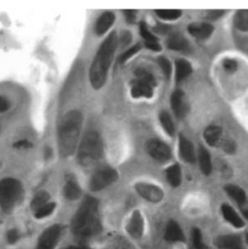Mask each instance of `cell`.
I'll return each instance as SVG.
<instances>
[{"label":"cell","instance_id":"27","mask_svg":"<svg viewBox=\"0 0 248 249\" xmlns=\"http://www.w3.org/2000/svg\"><path fill=\"white\" fill-rule=\"evenodd\" d=\"M50 200V195L46 191H40L38 192L34 198L31 201V209L35 213L38 210H40L42 207L48 204Z\"/></svg>","mask_w":248,"mask_h":249},{"label":"cell","instance_id":"30","mask_svg":"<svg viewBox=\"0 0 248 249\" xmlns=\"http://www.w3.org/2000/svg\"><path fill=\"white\" fill-rule=\"evenodd\" d=\"M191 237H192V244L195 249H208L207 246L204 244L203 242V237H202V233L198 228H193L192 229V233H191Z\"/></svg>","mask_w":248,"mask_h":249},{"label":"cell","instance_id":"14","mask_svg":"<svg viewBox=\"0 0 248 249\" xmlns=\"http://www.w3.org/2000/svg\"><path fill=\"white\" fill-rule=\"evenodd\" d=\"M178 149H179V155L180 158L186 162V163H194L196 160L195 157V150L193 143L190 142L189 139H187L182 134L179 135L178 138Z\"/></svg>","mask_w":248,"mask_h":249},{"label":"cell","instance_id":"39","mask_svg":"<svg viewBox=\"0 0 248 249\" xmlns=\"http://www.w3.org/2000/svg\"><path fill=\"white\" fill-rule=\"evenodd\" d=\"M19 240V234L17 230L13 229V230H10L8 233H7V241L10 245H14L16 244L18 241Z\"/></svg>","mask_w":248,"mask_h":249},{"label":"cell","instance_id":"12","mask_svg":"<svg viewBox=\"0 0 248 249\" xmlns=\"http://www.w3.org/2000/svg\"><path fill=\"white\" fill-rule=\"evenodd\" d=\"M187 30L191 36L200 40H205L213 35L214 27L209 22H193L188 25Z\"/></svg>","mask_w":248,"mask_h":249},{"label":"cell","instance_id":"7","mask_svg":"<svg viewBox=\"0 0 248 249\" xmlns=\"http://www.w3.org/2000/svg\"><path fill=\"white\" fill-rule=\"evenodd\" d=\"M119 178V174L115 169L104 168L97 171L91 178L89 187L92 191H100L112 183L116 182Z\"/></svg>","mask_w":248,"mask_h":249},{"label":"cell","instance_id":"40","mask_svg":"<svg viewBox=\"0 0 248 249\" xmlns=\"http://www.w3.org/2000/svg\"><path fill=\"white\" fill-rule=\"evenodd\" d=\"M124 16H125V18H126L127 22L134 23L135 20H136L137 12L135 10H125L124 11Z\"/></svg>","mask_w":248,"mask_h":249},{"label":"cell","instance_id":"35","mask_svg":"<svg viewBox=\"0 0 248 249\" xmlns=\"http://www.w3.org/2000/svg\"><path fill=\"white\" fill-rule=\"evenodd\" d=\"M140 50H141V45H139V44H137V45L133 46L132 48L128 49V51H126L124 54L120 57V59H119L120 63L123 64L125 61H127L128 59H130V58H131L134 54H136Z\"/></svg>","mask_w":248,"mask_h":249},{"label":"cell","instance_id":"31","mask_svg":"<svg viewBox=\"0 0 248 249\" xmlns=\"http://www.w3.org/2000/svg\"><path fill=\"white\" fill-rule=\"evenodd\" d=\"M55 209V204L54 203H48L47 205H45L44 207H42L40 210H38L37 212L34 213V215L36 218L41 219V218H45L49 215H51L53 211Z\"/></svg>","mask_w":248,"mask_h":249},{"label":"cell","instance_id":"24","mask_svg":"<svg viewBox=\"0 0 248 249\" xmlns=\"http://www.w3.org/2000/svg\"><path fill=\"white\" fill-rule=\"evenodd\" d=\"M226 193L228 194V196L233 199L240 207L243 206L244 204H246L247 201V194L245 192V190L243 188H241L238 185L235 184H227L224 187Z\"/></svg>","mask_w":248,"mask_h":249},{"label":"cell","instance_id":"41","mask_svg":"<svg viewBox=\"0 0 248 249\" xmlns=\"http://www.w3.org/2000/svg\"><path fill=\"white\" fill-rule=\"evenodd\" d=\"M14 146L17 148H29L32 146V144L30 142L26 140H22V141H18L16 143H14Z\"/></svg>","mask_w":248,"mask_h":249},{"label":"cell","instance_id":"15","mask_svg":"<svg viewBox=\"0 0 248 249\" xmlns=\"http://www.w3.org/2000/svg\"><path fill=\"white\" fill-rule=\"evenodd\" d=\"M223 130L218 125H209L204 131V139L211 146H220L223 141Z\"/></svg>","mask_w":248,"mask_h":249},{"label":"cell","instance_id":"48","mask_svg":"<svg viewBox=\"0 0 248 249\" xmlns=\"http://www.w3.org/2000/svg\"><path fill=\"white\" fill-rule=\"evenodd\" d=\"M246 241H247V243H248V233L246 235Z\"/></svg>","mask_w":248,"mask_h":249},{"label":"cell","instance_id":"20","mask_svg":"<svg viewBox=\"0 0 248 249\" xmlns=\"http://www.w3.org/2000/svg\"><path fill=\"white\" fill-rule=\"evenodd\" d=\"M115 19H116L115 14L112 12H106L102 14L95 25L96 34L97 35L105 34L109 30V28L114 24Z\"/></svg>","mask_w":248,"mask_h":249},{"label":"cell","instance_id":"28","mask_svg":"<svg viewBox=\"0 0 248 249\" xmlns=\"http://www.w3.org/2000/svg\"><path fill=\"white\" fill-rule=\"evenodd\" d=\"M159 120H160V123H161L163 129L166 131V133L170 136H173L175 134V125L171 119V116L167 112L163 111L159 115Z\"/></svg>","mask_w":248,"mask_h":249},{"label":"cell","instance_id":"5","mask_svg":"<svg viewBox=\"0 0 248 249\" xmlns=\"http://www.w3.org/2000/svg\"><path fill=\"white\" fill-rule=\"evenodd\" d=\"M22 185L15 178L0 180V207L3 212L11 213L22 197Z\"/></svg>","mask_w":248,"mask_h":249},{"label":"cell","instance_id":"18","mask_svg":"<svg viewBox=\"0 0 248 249\" xmlns=\"http://www.w3.org/2000/svg\"><path fill=\"white\" fill-rule=\"evenodd\" d=\"M221 213L226 221H228L232 226L235 228L241 229L245 227V222L241 218V216L238 214V213L229 205L223 204L221 206Z\"/></svg>","mask_w":248,"mask_h":249},{"label":"cell","instance_id":"29","mask_svg":"<svg viewBox=\"0 0 248 249\" xmlns=\"http://www.w3.org/2000/svg\"><path fill=\"white\" fill-rule=\"evenodd\" d=\"M155 14L162 19L165 20H176L180 18V10H156Z\"/></svg>","mask_w":248,"mask_h":249},{"label":"cell","instance_id":"21","mask_svg":"<svg viewBox=\"0 0 248 249\" xmlns=\"http://www.w3.org/2000/svg\"><path fill=\"white\" fill-rule=\"evenodd\" d=\"M198 160H199V165L202 173L206 176H210L213 172V163H212V158L211 154L208 151L206 147L203 145H200L199 147V152H198Z\"/></svg>","mask_w":248,"mask_h":249},{"label":"cell","instance_id":"36","mask_svg":"<svg viewBox=\"0 0 248 249\" xmlns=\"http://www.w3.org/2000/svg\"><path fill=\"white\" fill-rule=\"evenodd\" d=\"M220 146L223 148L224 151H226L227 153L229 154H232L236 151V143L233 140L231 139H228V138H225V140L223 139Z\"/></svg>","mask_w":248,"mask_h":249},{"label":"cell","instance_id":"19","mask_svg":"<svg viewBox=\"0 0 248 249\" xmlns=\"http://www.w3.org/2000/svg\"><path fill=\"white\" fill-rule=\"evenodd\" d=\"M193 72L191 63L183 58L176 60V83L179 84L188 78Z\"/></svg>","mask_w":248,"mask_h":249},{"label":"cell","instance_id":"25","mask_svg":"<svg viewBox=\"0 0 248 249\" xmlns=\"http://www.w3.org/2000/svg\"><path fill=\"white\" fill-rule=\"evenodd\" d=\"M166 178L170 185L173 187H178L181 184L182 175L181 168L178 164H174L166 170Z\"/></svg>","mask_w":248,"mask_h":249},{"label":"cell","instance_id":"9","mask_svg":"<svg viewBox=\"0 0 248 249\" xmlns=\"http://www.w3.org/2000/svg\"><path fill=\"white\" fill-rule=\"evenodd\" d=\"M61 235V227L59 225H53L49 227L41 235L37 249H54Z\"/></svg>","mask_w":248,"mask_h":249},{"label":"cell","instance_id":"1","mask_svg":"<svg viewBox=\"0 0 248 249\" xmlns=\"http://www.w3.org/2000/svg\"><path fill=\"white\" fill-rule=\"evenodd\" d=\"M72 232L80 240L89 239L102 230L99 217V203L93 197H87L72 219Z\"/></svg>","mask_w":248,"mask_h":249},{"label":"cell","instance_id":"3","mask_svg":"<svg viewBox=\"0 0 248 249\" xmlns=\"http://www.w3.org/2000/svg\"><path fill=\"white\" fill-rule=\"evenodd\" d=\"M83 124V115L71 111L62 119L58 131V145L62 157L71 156L76 150Z\"/></svg>","mask_w":248,"mask_h":249},{"label":"cell","instance_id":"42","mask_svg":"<svg viewBox=\"0 0 248 249\" xmlns=\"http://www.w3.org/2000/svg\"><path fill=\"white\" fill-rule=\"evenodd\" d=\"M131 41V34L129 31H124L122 33V36H121V43L123 44V46H126L130 43Z\"/></svg>","mask_w":248,"mask_h":249},{"label":"cell","instance_id":"10","mask_svg":"<svg viewBox=\"0 0 248 249\" xmlns=\"http://www.w3.org/2000/svg\"><path fill=\"white\" fill-rule=\"evenodd\" d=\"M135 188H136V191L138 192V194L141 197H142L143 199L147 200L148 202L159 203L164 198L163 190L157 185L140 182V183L136 184Z\"/></svg>","mask_w":248,"mask_h":249},{"label":"cell","instance_id":"32","mask_svg":"<svg viewBox=\"0 0 248 249\" xmlns=\"http://www.w3.org/2000/svg\"><path fill=\"white\" fill-rule=\"evenodd\" d=\"M140 32L142 37L144 39L145 43H152V42H158L157 37H155L147 28L145 22L142 21L140 23Z\"/></svg>","mask_w":248,"mask_h":249},{"label":"cell","instance_id":"45","mask_svg":"<svg viewBox=\"0 0 248 249\" xmlns=\"http://www.w3.org/2000/svg\"><path fill=\"white\" fill-rule=\"evenodd\" d=\"M241 208V210H242V213H243V214H244V216L247 218L248 220V203L247 202L246 204H244L243 206H241L240 207Z\"/></svg>","mask_w":248,"mask_h":249},{"label":"cell","instance_id":"49","mask_svg":"<svg viewBox=\"0 0 248 249\" xmlns=\"http://www.w3.org/2000/svg\"></svg>","mask_w":248,"mask_h":249},{"label":"cell","instance_id":"13","mask_svg":"<svg viewBox=\"0 0 248 249\" xmlns=\"http://www.w3.org/2000/svg\"><path fill=\"white\" fill-rule=\"evenodd\" d=\"M144 229V222L143 218L139 211L133 213L128 225H127V232L133 239H141L143 234Z\"/></svg>","mask_w":248,"mask_h":249},{"label":"cell","instance_id":"46","mask_svg":"<svg viewBox=\"0 0 248 249\" xmlns=\"http://www.w3.org/2000/svg\"><path fill=\"white\" fill-rule=\"evenodd\" d=\"M51 155H52V150H51V148H46V150H45V156H46V158H50Z\"/></svg>","mask_w":248,"mask_h":249},{"label":"cell","instance_id":"23","mask_svg":"<svg viewBox=\"0 0 248 249\" xmlns=\"http://www.w3.org/2000/svg\"><path fill=\"white\" fill-rule=\"evenodd\" d=\"M81 188L79 186V184L77 183V181L75 180V178L72 176H68L67 177V180H66V184L64 186V196L67 200L70 201H74L80 198L81 196Z\"/></svg>","mask_w":248,"mask_h":249},{"label":"cell","instance_id":"17","mask_svg":"<svg viewBox=\"0 0 248 249\" xmlns=\"http://www.w3.org/2000/svg\"><path fill=\"white\" fill-rule=\"evenodd\" d=\"M165 240L169 243H183L185 242L184 234L177 222L171 220L168 222L165 231Z\"/></svg>","mask_w":248,"mask_h":249},{"label":"cell","instance_id":"37","mask_svg":"<svg viewBox=\"0 0 248 249\" xmlns=\"http://www.w3.org/2000/svg\"><path fill=\"white\" fill-rule=\"evenodd\" d=\"M224 14H225V11L223 10H212L206 13V18L211 20H215L220 18Z\"/></svg>","mask_w":248,"mask_h":249},{"label":"cell","instance_id":"8","mask_svg":"<svg viewBox=\"0 0 248 249\" xmlns=\"http://www.w3.org/2000/svg\"><path fill=\"white\" fill-rule=\"evenodd\" d=\"M147 153L158 162H167L172 157V150L168 144L162 141L153 139L146 142Z\"/></svg>","mask_w":248,"mask_h":249},{"label":"cell","instance_id":"43","mask_svg":"<svg viewBox=\"0 0 248 249\" xmlns=\"http://www.w3.org/2000/svg\"><path fill=\"white\" fill-rule=\"evenodd\" d=\"M10 107V104H9V101L3 97V96H0V113H3V112H6Z\"/></svg>","mask_w":248,"mask_h":249},{"label":"cell","instance_id":"4","mask_svg":"<svg viewBox=\"0 0 248 249\" xmlns=\"http://www.w3.org/2000/svg\"><path fill=\"white\" fill-rule=\"evenodd\" d=\"M104 153L103 142L98 133H88L80 145L78 159L81 165L89 167L98 162Z\"/></svg>","mask_w":248,"mask_h":249},{"label":"cell","instance_id":"26","mask_svg":"<svg viewBox=\"0 0 248 249\" xmlns=\"http://www.w3.org/2000/svg\"><path fill=\"white\" fill-rule=\"evenodd\" d=\"M234 24L241 31H248V10H240L236 13Z\"/></svg>","mask_w":248,"mask_h":249},{"label":"cell","instance_id":"22","mask_svg":"<svg viewBox=\"0 0 248 249\" xmlns=\"http://www.w3.org/2000/svg\"><path fill=\"white\" fill-rule=\"evenodd\" d=\"M167 46L170 50L176 52H186L189 49V43L185 37L179 33L173 34L167 42Z\"/></svg>","mask_w":248,"mask_h":249},{"label":"cell","instance_id":"38","mask_svg":"<svg viewBox=\"0 0 248 249\" xmlns=\"http://www.w3.org/2000/svg\"><path fill=\"white\" fill-rule=\"evenodd\" d=\"M115 249H135L133 245L124 238H119L116 242Z\"/></svg>","mask_w":248,"mask_h":249},{"label":"cell","instance_id":"2","mask_svg":"<svg viewBox=\"0 0 248 249\" xmlns=\"http://www.w3.org/2000/svg\"><path fill=\"white\" fill-rule=\"evenodd\" d=\"M117 47L118 36L116 32H112L100 46L90 67L89 79L93 89H99L105 85Z\"/></svg>","mask_w":248,"mask_h":249},{"label":"cell","instance_id":"47","mask_svg":"<svg viewBox=\"0 0 248 249\" xmlns=\"http://www.w3.org/2000/svg\"><path fill=\"white\" fill-rule=\"evenodd\" d=\"M89 249V248H86V247H70L69 249Z\"/></svg>","mask_w":248,"mask_h":249},{"label":"cell","instance_id":"11","mask_svg":"<svg viewBox=\"0 0 248 249\" xmlns=\"http://www.w3.org/2000/svg\"><path fill=\"white\" fill-rule=\"evenodd\" d=\"M172 110L177 119H183L187 114V102L183 91L177 89L173 92L171 96Z\"/></svg>","mask_w":248,"mask_h":249},{"label":"cell","instance_id":"34","mask_svg":"<svg viewBox=\"0 0 248 249\" xmlns=\"http://www.w3.org/2000/svg\"><path fill=\"white\" fill-rule=\"evenodd\" d=\"M222 66H223V69L228 72V73H234L238 70V62L236 59L234 58H225L223 59L222 61Z\"/></svg>","mask_w":248,"mask_h":249},{"label":"cell","instance_id":"16","mask_svg":"<svg viewBox=\"0 0 248 249\" xmlns=\"http://www.w3.org/2000/svg\"><path fill=\"white\" fill-rule=\"evenodd\" d=\"M243 241L238 235H222L214 240V246L220 249H239Z\"/></svg>","mask_w":248,"mask_h":249},{"label":"cell","instance_id":"6","mask_svg":"<svg viewBox=\"0 0 248 249\" xmlns=\"http://www.w3.org/2000/svg\"><path fill=\"white\" fill-rule=\"evenodd\" d=\"M136 80L132 82L131 95L134 98H151L153 96V89L156 86L154 76L144 69H137L135 71Z\"/></svg>","mask_w":248,"mask_h":249},{"label":"cell","instance_id":"33","mask_svg":"<svg viewBox=\"0 0 248 249\" xmlns=\"http://www.w3.org/2000/svg\"><path fill=\"white\" fill-rule=\"evenodd\" d=\"M158 64H159L161 70L163 71L165 77L167 79H170L171 74H172V65H171V62L169 61V59L166 58L165 56H160L158 58Z\"/></svg>","mask_w":248,"mask_h":249},{"label":"cell","instance_id":"44","mask_svg":"<svg viewBox=\"0 0 248 249\" xmlns=\"http://www.w3.org/2000/svg\"><path fill=\"white\" fill-rule=\"evenodd\" d=\"M145 47L153 52H160L161 51V46L159 45L158 42H152V43H145Z\"/></svg>","mask_w":248,"mask_h":249}]
</instances>
